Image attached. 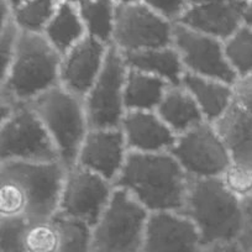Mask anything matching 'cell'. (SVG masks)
<instances>
[{
  "label": "cell",
  "mask_w": 252,
  "mask_h": 252,
  "mask_svg": "<svg viewBox=\"0 0 252 252\" xmlns=\"http://www.w3.org/2000/svg\"><path fill=\"white\" fill-rule=\"evenodd\" d=\"M190 177L171 152H130L114 183L149 213L183 212Z\"/></svg>",
  "instance_id": "1"
},
{
  "label": "cell",
  "mask_w": 252,
  "mask_h": 252,
  "mask_svg": "<svg viewBox=\"0 0 252 252\" xmlns=\"http://www.w3.org/2000/svg\"><path fill=\"white\" fill-rule=\"evenodd\" d=\"M62 56L43 33L21 31L15 57L1 83V98L15 104H29L60 86Z\"/></svg>",
  "instance_id": "2"
},
{
  "label": "cell",
  "mask_w": 252,
  "mask_h": 252,
  "mask_svg": "<svg viewBox=\"0 0 252 252\" xmlns=\"http://www.w3.org/2000/svg\"><path fill=\"white\" fill-rule=\"evenodd\" d=\"M182 213L198 227L204 247L236 241L242 229L240 199L227 190L221 178H190Z\"/></svg>",
  "instance_id": "3"
},
{
  "label": "cell",
  "mask_w": 252,
  "mask_h": 252,
  "mask_svg": "<svg viewBox=\"0 0 252 252\" xmlns=\"http://www.w3.org/2000/svg\"><path fill=\"white\" fill-rule=\"evenodd\" d=\"M42 121L66 169L77 166L79 150L91 130L83 99L61 86L29 103Z\"/></svg>",
  "instance_id": "4"
},
{
  "label": "cell",
  "mask_w": 252,
  "mask_h": 252,
  "mask_svg": "<svg viewBox=\"0 0 252 252\" xmlns=\"http://www.w3.org/2000/svg\"><path fill=\"white\" fill-rule=\"evenodd\" d=\"M67 169L56 162H1L0 179L18 184L26 198L29 222L50 221L57 215Z\"/></svg>",
  "instance_id": "5"
},
{
  "label": "cell",
  "mask_w": 252,
  "mask_h": 252,
  "mask_svg": "<svg viewBox=\"0 0 252 252\" xmlns=\"http://www.w3.org/2000/svg\"><path fill=\"white\" fill-rule=\"evenodd\" d=\"M149 217L129 193L115 188L105 212L92 227L91 252H142Z\"/></svg>",
  "instance_id": "6"
},
{
  "label": "cell",
  "mask_w": 252,
  "mask_h": 252,
  "mask_svg": "<svg viewBox=\"0 0 252 252\" xmlns=\"http://www.w3.org/2000/svg\"><path fill=\"white\" fill-rule=\"evenodd\" d=\"M129 67L123 52L110 45L98 79L83 103L91 129H116L126 114L124 89Z\"/></svg>",
  "instance_id": "7"
},
{
  "label": "cell",
  "mask_w": 252,
  "mask_h": 252,
  "mask_svg": "<svg viewBox=\"0 0 252 252\" xmlns=\"http://www.w3.org/2000/svg\"><path fill=\"white\" fill-rule=\"evenodd\" d=\"M1 162H56L58 151L50 134L29 104H19L14 115L0 124Z\"/></svg>",
  "instance_id": "8"
},
{
  "label": "cell",
  "mask_w": 252,
  "mask_h": 252,
  "mask_svg": "<svg viewBox=\"0 0 252 252\" xmlns=\"http://www.w3.org/2000/svg\"><path fill=\"white\" fill-rule=\"evenodd\" d=\"M173 43V24L144 1L116 5L113 43L123 53L163 48Z\"/></svg>",
  "instance_id": "9"
},
{
  "label": "cell",
  "mask_w": 252,
  "mask_h": 252,
  "mask_svg": "<svg viewBox=\"0 0 252 252\" xmlns=\"http://www.w3.org/2000/svg\"><path fill=\"white\" fill-rule=\"evenodd\" d=\"M169 152L194 179L220 178L232 162L214 125L208 121L177 136Z\"/></svg>",
  "instance_id": "10"
},
{
  "label": "cell",
  "mask_w": 252,
  "mask_h": 252,
  "mask_svg": "<svg viewBox=\"0 0 252 252\" xmlns=\"http://www.w3.org/2000/svg\"><path fill=\"white\" fill-rule=\"evenodd\" d=\"M186 72L235 86L239 77L225 55L224 41L181 23L173 24V43Z\"/></svg>",
  "instance_id": "11"
},
{
  "label": "cell",
  "mask_w": 252,
  "mask_h": 252,
  "mask_svg": "<svg viewBox=\"0 0 252 252\" xmlns=\"http://www.w3.org/2000/svg\"><path fill=\"white\" fill-rule=\"evenodd\" d=\"M113 183L74 166L67 169L57 214L81 220L93 227L99 221L114 193Z\"/></svg>",
  "instance_id": "12"
},
{
  "label": "cell",
  "mask_w": 252,
  "mask_h": 252,
  "mask_svg": "<svg viewBox=\"0 0 252 252\" xmlns=\"http://www.w3.org/2000/svg\"><path fill=\"white\" fill-rule=\"evenodd\" d=\"M194 222L182 212L150 213L142 252H202Z\"/></svg>",
  "instance_id": "13"
},
{
  "label": "cell",
  "mask_w": 252,
  "mask_h": 252,
  "mask_svg": "<svg viewBox=\"0 0 252 252\" xmlns=\"http://www.w3.org/2000/svg\"><path fill=\"white\" fill-rule=\"evenodd\" d=\"M129 149L120 127L91 129L79 150L77 166L115 183L120 176Z\"/></svg>",
  "instance_id": "14"
},
{
  "label": "cell",
  "mask_w": 252,
  "mask_h": 252,
  "mask_svg": "<svg viewBox=\"0 0 252 252\" xmlns=\"http://www.w3.org/2000/svg\"><path fill=\"white\" fill-rule=\"evenodd\" d=\"M109 46L87 35L66 55L60 66V86L84 99L98 79Z\"/></svg>",
  "instance_id": "15"
},
{
  "label": "cell",
  "mask_w": 252,
  "mask_h": 252,
  "mask_svg": "<svg viewBox=\"0 0 252 252\" xmlns=\"http://www.w3.org/2000/svg\"><path fill=\"white\" fill-rule=\"evenodd\" d=\"M120 129L130 152H169L177 140V135L156 111H126Z\"/></svg>",
  "instance_id": "16"
},
{
  "label": "cell",
  "mask_w": 252,
  "mask_h": 252,
  "mask_svg": "<svg viewBox=\"0 0 252 252\" xmlns=\"http://www.w3.org/2000/svg\"><path fill=\"white\" fill-rule=\"evenodd\" d=\"M246 3L241 0H219L205 5L189 6L179 23L225 42L242 26Z\"/></svg>",
  "instance_id": "17"
},
{
  "label": "cell",
  "mask_w": 252,
  "mask_h": 252,
  "mask_svg": "<svg viewBox=\"0 0 252 252\" xmlns=\"http://www.w3.org/2000/svg\"><path fill=\"white\" fill-rule=\"evenodd\" d=\"M213 125L231 161L252 166V114L234 101Z\"/></svg>",
  "instance_id": "18"
},
{
  "label": "cell",
  "mask_w": 252,
  "mask_h": 252,
  "mask_svg": "<svg viewBox=\"0 0 252 252\" xmlns=\"http://www.w3.org/2000/svg\"><path fill=\"white\" fill-rule=\"evenodd\" d=\"M181 86L190 93L202 110L205 121L214 124L235 101L234 86L186 72Z\"/></svg>",
  "instance_id": "19"
},
{
  "label": "cell",
  "mask_w": 252,
  "mask_h": 252,
  "mask_svg": "<svg viewBox=\"0 0 252 252\" xmlns=\"http://www.w3.org/2000/svg\"><path fill=\"white\" fill-rule=\"evenodd\" d=\"M156 113L177 136L205 121L197 101L182 86L169 87Z\"/></svg>",
  "instance_id": "20"
},
{
  "label": "cell",
  "mask_w": 252,
  "mask_h": 252,
  "mask_svg": "<svg viewBox=\"0 0 252 252\" xmlns=\"http://www.w3.org/2000/svg\"><path fill=\"white\" fill-rule=\"evenodd\" d=\"M123 55L129 68L158 77L169 86H181L186 69L173 46Z\"/></svg>",
  "instance_id": "21"
},
{
  "label": "cell",
  "mask_w": 252,
  "mask_h": 252,
  "mask_svg": "<svg viewBox=\"0 0 252 252\" xmlns=\"http://www.w3.org/2000/svg\"><path fill=\"white\" fill-rule=\"evenodd\" d=\"M43 36L61 56L66 55L87 36L78 6L61 0L55 15L43 31Z\"/></svg>",
  "instance_id": "22"
},
{
  "label": "cell",
  "mask_w": 252,
  "mask_h": 252,
  "mask_svg": "<svg viewBox=\"0 0 252 252\" xmlns=\"http://www.w3.org/2000/svg\"><path fill=\"white\" fill-rule=\"evenodd\" d=\"M169 87L158 77L129 68L124 89L126 111H156Z\"/></svg>",
  "instance_id": "23"
},
{
  "label": "cell",
  "mask_w": 252,
  "mask_h": 252,
  "mask_svg": "<svg viewBox=\"0 0 252 252\" xmlns=\"http://www.w3.org/2000/svg\"><path fill=\"white\" fill-rule=\"evenodd\" d=\"M87 35L110 46L115 29L116 3L114 0H87L78 5Z\"/></svg>",
  "instance_id": "24"
},
{
  "label": "cell",
  "mask_w": 252,
  "mask_h": 252,
  "mask_svg": "<svg viewBox=\"0 0 252 252\" xmlns=\"http://www.w3.org/2000/svg\"><path fill=\"white\" fill-rule=\"evenodd\" d=\"M51 221L60 234L57 252H91L92 227L81 220L57 214Z\"/></svg>",
  "instance_id": "25"
},
{
  "label": "cell",
  "mask_w": 252,
  "mask_h": 252,
  "mask_svg": "<svg viewBox=\"0 0 252 252\" xmlns=\"http://www.w3.org/2000/svg\"><path fill=\"white\" fill-rule=\"evenodd\" d=\"M61 0H29L14 10V21L21 31L43 33Z\"/></svg>",
  "instance_id": "26"
},
{
  "label": "cell",
  "mask_w": 252,
  "mask_h": 252,
  "mask_svg": "<svg viewBox=\"0 0 252 252\" xmlns=\"http://www.w3.org/2000/svg\"><path fill=\"white\" fill-rule=\"evenodd\" d=\"M224 46L227 61L237 77L252 74V29L242 25Z\"/></svg>",
  "instance_id": "27"
},
{
  "label": "cell",
  "mask_w": 252,
  "mask_h": 252,
  "mask_svg": "<svg viewBox=\"0 0 252 252\" xmlns=\"http://www.w3.org/2000/svg\"><path fill=\"white\" fill-rule=\"evenodd\" d=\"M60 234L52 221L31 222L25 234V252H57Z\"/></svg>",
  "instance_id": "28"
},
{
  "label": "cell",
  "mask_w": 252,
  "mask_h": 252,
  "mask_svg": "<svg viewBox=\"0 0 252 252\" xmlns=\"http://www.w3.org/2000/svg\"><path fill=\"white\" fill-rule=\"evenodd\" d=\"M29 220L25 217L0 218L1 252H25V234Z\"/></svg>",
  "instance_id": "29"
},
{
  "label": "cell",
  "mask_w": 252,
  "mask_h": 252,
  "mask_svg": "<svg viewBox=\"0 0 252 252\" xmlns=\"http://www.w3.org/2000/svg\"><path fill=\"white\" fill-rule=\"evenodd\" d=\"M220 178L227 190L239 199L252 194V166L231 162Z\"/></svg>",
  "instance_id": "30"
},
{
  "label": "cell",
  "mask_w": 252,
  "mask_h": 252,
  "mask_svg": "<svg viewBox=\"0 0 252 252\" xmlns=\"http://www.w3.org/2000/svg\"><path fill=\"white\" fill-rule=\"evenodd\" d=\"M26 198L20 187L11 181L0 179V218L25 217Z\"/></svg>",
  "instance_id": "31"
},
{
  "label": "cell",
  "mask_w": 252,
  "mask_h": 252,
  "mask_svg": "<svg viewBox=\"0 0 252 252\" xmlns=\"http://www.w3.org/2000/svg\"><path fill=\"white\" fill-rule=\"evenodd\" d=\"M20 32L21 30L14 20L0 25V81L5 78L9 67L15 57Z\"/></svg>",
  "instance_id": "32"
},
{
  "label": "cell",
  "mask_w": 252,
  "mask_h": 252,
  "mask_svg": "<svg viewBox=\"0 0 252 252\" xmlns=\"http://www.w3.org/2000/svg\"><path fill=\"white\" fill-rule=\"evenodd\" d=\"M144 3L172 24L179 23L189 9L188 0H144Z\"/></svg>",
  "instance_id": "33"
},
{
  "label": "cell",
  "mask_w": 252,
  "mask_h": 252,
  "mask_svg": "<svg viewBox=\"0 0 252 252\" xmlns=\"http://www.w3.org/2000/svg\"><path fill=\"white\" fill-rule=\"evenodd\" d=\"M235 101L252 114V74L237 79L234 86Z\"/></svg>",
  "instance_id": "34"
},
{
  "label": "cell",
  "mask_w": 252,
  "mask_h": 252,
  "mask_svg": "<svg viewBox=\"0 0 252 252\" xmlns=\"http://www.w3.org/2000/svg\"><path fill=\"white\" fill-rule=\"evenodd\" d=\"M202 252H245L241 245L236 241L230 242H217V244L209 245L203 249Z\"/></svg>",
  "instance_id": "35"
},
{
  "label": "cell",
  "mask_w": 252,
  "mask_h": 252,
  "mask_svg": "<svg viewBox=\"0 0 252 252\" xmlns=\"http://www.w3.org/2000/svg\"><path fill=\"white\" fill-rule=\"evenodd\" d=\"M14 20V9L6 0H0V25Z\"/></svg>",
  "instance_id": "36"
},
{
  "label": "cell",
  "mask_w": 252,
  "mask_h": 252,
  "mask_svg": "<svg viewBox=\"0 0 252 252\" xmlns=\"http://www.w3.org/2000/svg\"><path fill=\"white\" fill-rule=\"evenodd\" d=\"M242 25L252 29V0H249L242 13Z\"/></svg>",
  "instance_id": "37"
},
{
  "label": "cell",
  "mask_w": 252,
  "mask_h": 252,
  "mask_svg": "<svg viewBox=\"0 0 252 252\" xmlns=\"http://www.w3.org/2000/svg\"><path fill=\"white\" fill-rule=\"evenodd\" d=\"M215 1H219V0H188L189 6H199V5H205V4L215 3Z\"/></svg>",
  "instance_id": "38"
},
{
  "label": "cell",
  "mask_w": 252,
  "mask_h": 252,
  "mask_svg": "<svg viewBox=\"0 0 252 252\" xmlns=\"http://www.w3.org/2000/svg\"><path fill=\"white\" fill-rule=\"evenodd\" d=\"M9 4H10L11 6H13V9L15 10V9H18L19 6L24 5L25 3H28L29 0H6Z\"/></svg>",
  "instance_id": "39"
},
{
  "label": "cell",
  "mask_w": 252,
  "mask_h": 252,
  "mask_svg": "<svg viewBox=\"0 0 252 252\" xmlns=\"http://www.w3.org/2000/svg\"><path fill=\"white\" fill-rule=\"evenodd\" d=\"M116 3V5H127V4H135L140 3V1H144V0H114Z\"/></svg>",
  "instance_id": "40"
},
{
  "label": "cell",
  "mask_w": 252,
  "mask_h": 252,
  "mask_svg": "<svg viewBox=\"0 0 252 252\" xmlns=\"http://www.w3.org/2000/svg\"><path fill=\"white\" fill-rule=\"evenodd\" d=\"M64 1H68V3H72V4H74V5L78 6L79 4L84 3V1H87V0H64Z\"/></svg>",
  "instance_id": "41"
},
{
  "label": "cell",
  "mask_w": 252,
  "mask_h": 252,
  "mask_svg": "<svg viewBox=\"0 0 252 252\" xmlns=\"http://www.w3.org/2000/svg\"><path fill=\"white\" fill-rule=\"evenodd\" d=\"M241 1H249V0H241Z\"/></svg>",
  "instance_id": "42"
}]
</instances>
